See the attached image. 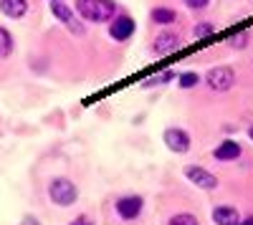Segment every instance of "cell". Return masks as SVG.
Wrapping results in <instances>:
<instances>
[{"label": "cell", "instance_id": "d4e9b609", "mask_svg": "<svg viewBox=\"0 0 253 225\" xmlns=\"http://www.w3.org/2000/svg\"><path fill=\"white\" fill-rule=\"evenodd\" d=\"M248 134H251V139H253V129H248Z\"/></svg>", "mask_w": 253, "mask_h": 225}, {"label": "cell", "instance_id": "cb8c5ba5", "mask_svg": "<svg viewBox=\"0 0 253 225\" xmlns=\"http://www.w3.org/2000/svg\"><path fill=\"white\" fill-rule=\"evenodd\" d=\"M238 225H253V215H248V218H243V223H238Z\"/></svg>", "mask_w": 253, "mask_h": 225}, {"label": "cell", "instance_id": "2e32d148", "mask_svg": "<svg viewBox=\"0 0 253 225\" xmlns=\"http://www.w3.org/2000/svg\"><path fill=\"white\" fill-rule=\"evenodd\" d=\"M177 84H180V89H193V86L200 84V74H195V71H185V74L177 76Z\"/></svg>", "mask_w": 253, "mask_h": 225}, {"label": "cell", "instance_id": "8992f818", "mask_svg": "<svg viewBox=\"0 0 253 225\" xmlns=\"http://www.w3.org/2000/svg\"><path fill=\"white\" fill-rule=\"evenodd\" d=\"M114 208L122 220H134V218H139V213L144 208V200H142V195H124L117 200Z\"/></svg>", "mask_w": 253, "mask_h": 225}, {"label": "cell", "instance_id": "30bf717a", "mask_svg": "<svg viewBox=\"0 0 253 225\" xmlns=\"http://www.w3.org/2000/svg\"><path fill=\"white\" fill-rule=\"evenodd\" d=\"M0 13L5 18L20 20L28 15V0H0Z\"/></svg>", "mask_w": 253, "mask_h": 225}, {"label": "cell", "instance_id": "44dd1931", "mask_svg": "<svg viewBox=\"0 0 253 225\" xmlns=\"http://www.w3.org/2000/svg\"><path fill=\"white\" fill-rule=\"evenodd\" d=\"M208 3L210 0H185V5L193 8V10H203V8H208Z\"/></svg>", "mask_w": 253, "mask_h": 225}, {"label": "cell", "instance_id": "5bb4252c", "mask_svg": "<svg viewBox=\"0 0 253 225\" xmlns=\"http://www.w3.org/2000/svg\"><path fill=\"white\" fill-rule=\"evenodd\" d=\"M10 53H13V36L8 28L0 26V61H5Z\"/></svg>", "mask_w": 253, "mask_h": 225}, {"label": "cell", "instance_id": "d6986e66", "mask_svg": "<svg viewBox=\"0 0 253 225\" xmlns=\"http://www.w3.org/2000/svg\"><path fill=\"white\" fill-rule=\"evenodd\" d=\"M230 46L233 48H246L248 46V33H236L233 38H230Z\"/></svg>", "mask_w": 253, "mask_h": 225}, {"label": "cell", "instance_id": "603a6c76", "mask_svg": "<svg viewBox=\"0 0 253 225\" xmlns=\"http://www.w3.org/2000/svg\"><path fill=\"white\" fill-rule=\"evenodd\" d=\"M20 225H41V220L36 215H26L23 220H20Z\"/></svg>", "mask_w": 253, "mask_h": 225}, {"label": "cell", "instance_id": "4fadbf2b", "mask_svg": "<svg viewBox=\"0 0 253 225\" xmlns=\"http://www.w3.org/2000/svg\"><path fill=\"white\" fill-rule=\"evenodd\" d=\"M152 20H155V23H160V26H170V23H175V20H177V13L172 10V8H155L152 10Z\"/></svg>", "mask_w": 253, "mask_h": 225}, {"label": "cell", "instance_id": "e0dca14e", "mask_svg": "<svg viewBox=\"0 0 253 225\" xmlns=\"http://www.w3.org/2000/svg\"><path fill=\"white\" fill-rule=\"evenodd\" d=\"M170 225H198V218L190 213H177L170 218Z\"/></svg>", "mask_w": 253, "mask_h": 225}, {"label": "cell", "instance_id": "ba28073f", "mask_svg": "<svg viewBox=\"0 0 253 225\" xmlns=\"http://www.w3.org/2000/svg\"><path fill=\"white\" fill-rule=\"evenodd\" d=\"M165 145L175 154H185L190 150V134L182 127H170V129H165Z\"/></svg>", "mask_w": 253, "mask_h": 225}, {"label": "cell", "instance_id": "5b68a950", "mask_svg": "<svg viewBox=\"0 0 253 225\" xmlns=\"http://www.w3.org/2000/svg\"><path fill=\"white\" fill-rule=\"evenodd\" d=\"M134 31H137V26H134V20L126 15V13H117L114 20H112V26H109V36H112L114 40H119V43L129 40Z\"/></svg>", "mask_w": 253, "mask_h": 225}, {"label": "cell", "instance_id": "3957f363", "mask_svg": "<svg viewBox=\"0 0 253 225\" xmlns=\"http://www.w3.org/2000/svg\"><path fill=\"white\" fill-rule=\"evenodd\" d=\"M205 81H208V86L218 91V94H225L230 86L236 84V71L230 69V66H213L208 74H205Z\"/></svg>", "mask_w": 253, "mask_h": 225}, {"label": "cell", "instance_id": "9a60e30c", "mask_svg": "<svg viewBox=\"0 0 253 225\" xmlns=\"http://www.w3.org/2000/svg\"><path fill=\"white\" fill-rule=\"evenodd\" d=\"M172 78H175V71H162V74H160V76H155V78H147V81H142V86H144V89L165 86V84H170Z\"/></svg>", "mask_w": 253, "mask_h": 225}, {"label": "cell", "instance_id": "52a82bcc", "mask_svg": "<svg viewBox=\"0 0 253 225\" xmlns=\"http://www.w3.org/2000/svg\"><path fill=\"white\" fill-rule=\"evenodd\" d=\"M180 43H182V38H180L175 31H162V33H157L155 40H152V53H155V56H167V53L177 51Z\"/></svg>", "mask_w": 253, "mask_h": 225}, {"label": "cell", "instance_id": "484cf974", "mask_svg": "<svg viewBox=\"0 0 253 225\" xmlns=\"http://www.w3.org/2000/svg\"><path fill=\"white\" fill-rule=\"evenodd\" d=\"M51 3H63V0H51Z\"/></svg>", "mask_w": 253, "mask_h": 225}, {"label": "cell", "instance_id": "6da1fadb", "mask_svg": "<svg viewBox=\"0 0 253 225\" xmlns=\"http://www.w3.org/2000/svg\"><path fill=\"white\" fill-rule=\"evenodd\" d=\"M117 13L114 0H76V15L86 23H109Z\"/></svg>", "mask_w": 253, "mask_h": 225}, {"label": "cell", "instance_id": "7c38bea8", "mask_svg": "<svg viewBox=\"0 0 253 225\" xmlns=\"http://www.w3.org/2000/svg\"><path fill=\"white\" fill-rule=\"evenodd\" d=\"M51 13H53V18H56V20H61V23H66V26L76 18V13H74L66 3H51Z\"/></svg>", "mask_w": 253, "mask_h": 225}, {"label": "cell", "instance_id": "7a4b0ae2", "mask_svg": "<svg viewBox=\"0 0 253 225\" xmlns=\"http://www.w3.org/2000/svg\"><path fill=\"white\" fill-rule=\"evenodd\" d=\"M48 197H51L53 205L69 208V205H74V202L79 200V188L69 177H53L48 182Z\"/></svg>", "mask_w": 253, "mask_h": 225}, {"label": "cell", "instance_id": "ffe728a7", "mask_svg": "<svg viewBox=\"0 0 253 225\" xmlns=\"http://www.w3.org/2000/svg\"><path fill=\"white\" fill-rule=\"evenodd\" d=\"M69 28H71V33H74V36H86V28H84V23H79L76 18L69 23Z\"/></svg>", "mask_w": 253, "mask_h": 225}, {"label": "cell", "instance_id": "277c9868", "mask_svg": "<svg viewBox=\"0 0 253 225\" xmlns=\"http://www.w3.org/2000/svg\"><path fill=\"white\" fill-rule=\"evenodd\" d=\"M182 175H185L190 182H193L195 188H200V190H215V188H218V177L210 172V170L200 167V165H190V167H185Z\"/></svg>", "mask_w": 253, "mask_h": 225}, {"label": "cell", "instance_id": "9c48e42d", "mask_svg": "<svg viewBox=\"0 0 253 225\" xmlns=\"http://www.w3.org/2000/svg\"><path fill=\"white\" fill-rule=\"evenodd\" d=\"M241 154H243V150H241L238 142H233V139L220 142V145L213 150V157H215L218 162H236Z\"/></svg>", "mask_w": 253, "mask_h": 225}, {"label": "cell", "instance_id": "ac0fdd59", "mask_svg": "<svg viewBox=\"0 0 253 225\" xmlns=\"http://www.w3.org/2000/svg\"><path fill=\"white\" fill-rule=\"evenodd\" d=\"M213 23H198L195 26V38H210V36H213Z\"/></svg>", "mask_w": 253, "mask_h": 225}, {"label": "cell", "instance_id": "7402d4cb", "mask_svg": "<svg viewBox=\"0 0 253 225\" xmlns=\"http://www.w3.org/2000/svg\"><path fill=\"white\" fill-rule=\"evenodd\" d=\"M69 225H94V220H91L89 215H79V218H74Z\"/></svg>", "mask_w": 253, "mask_h": 225}, {"label": "cell", "instance_id": "8fae6325", "mask_svg": "<svg viewBox=\"0 0 253 225\" xmlns=\"http://www.w3.org/2000/svg\"><path fill=\"white\" fill-rule=\"evenodd\" d=\"M213 220H215V225H238L241 223V213L233 205H218L213 210Z\"/></svg>", "mask_w": 253, "mask_h": 225}]
</instances>
